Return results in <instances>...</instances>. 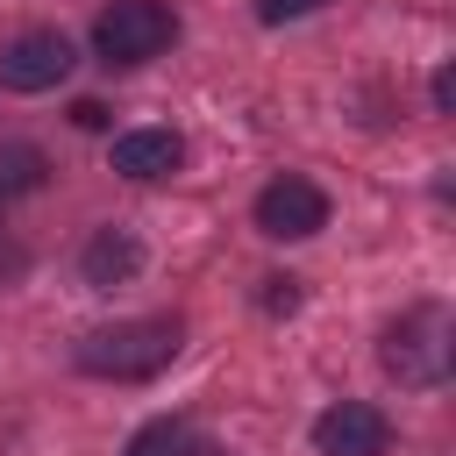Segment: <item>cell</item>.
Masks as SVG:
<instances>
[{
  "label": "cell",
  "instance_id": "cell-1",
  "mask_svg": "<svg viewBox=\"0 0 456 456\" xmlns=\"http://www.w3.org/2000/svg\"><path fill=\"white\" fill-rule=\"evenodd\" d=\"M171 356H178V321H171V314L114 321V328H93V335L78 342V370L114 378V385H128V378H157Z\"/></svg>",
  "mask_w": 456,
  "mask_h": 456
},
{
  "label": "cell",
  "instance_id": "cell-2",
  "mask_svg": "<svg viewBox=\"0 0 456 456\" xmlns=\"http://www.w3.org/2000/svg\"><path fill=\"white\" fill-rule=\"evenodd\" d=\"M178 43V14L164 0H114L93 21V57L100 64H150Z\"/></svg>",
  "mask_w": 456,
  "mask_h": 456
},
{
  "label": "cell",
  "instance_id": "cell-3",
  "mask_svg": "<svg viewBox=\"0 0 456 456\" xmlns=\"http://www.w3.org/2000/svg\"><path fill=\"white\" fill-rule=\"evenodd\" d=\"M385 370L413 392H435L449 378V314L442 306H413L385 328Z\"/></svg>",
  "mask_w": 456,
  "mask_h": 456
},
{
  "label": "cell",
  "instance_id": "cell-4",
  "mask_svg": "<svg viewBox=\"0 0 456 456\" xmlns=\"http://www.w3.org/2000/svg\"><path fill=\"white\" fill-rule=\"evenodd\" d=\"M71 43L57 36V28H21L7 50H0V86L7 93H50V86H64L71 78Z\"/></svg>",
  "mask_w": 456,
  "mask_h": 456
},
{
  "label": "cell",
  "instance_id": "cell-5",
  "mask_svg": "<svg viewBox=\"0 0 456 456\" xmlns=\"http://www.w3.org/2000/svg\"><path fill=\"white\" fill-rule=\"evenodd\" d=\"M256 228L264 235H278V242H306V235H321L328 228V192L314 185V178H271L264 192H256Z\"/></svg>",
  "mask_w": 456,
  "mask_h": 456
},
{
  "label": "cell",
  "instance_id": "cell-6",
  "mask_svg": "<svg viewBox=\"0 0 456 456\" xmlns=\"http://www.w3.org/2000/svg\"><path fill=\"white\" fill-rule=\"evenodd\" d=\"M314 449L321 456H385L392 449V420L378 406H363V399H342V406H328L314 420Z\"/></svg>",
  "mask_w": 456,
  "mask_h": 456
},
{
  "label": "cell",
  "instance_id": "cell-7",
  "mask_svg": "<svg viewBox=\"0 0 456 456\" xmlns=\"http://www.w3.org/2000/svg\"><path fill=\"white\" fill-rule=\"evenodd\" d=\"M135 271H142V242H135L128 228H93V235H86V249H78V278H86L93 292L128 285Z\"/></svg>",
  "mask_w": 456,
  "mask_h": 456
},
{
  "label": "cell",
  "instance_id": "cell-8",
  "mask_svg": "<svg viewBox=\"0 0 456 456\" xmlns=\"http://www.w3.org/2000/svg\"><path fill=\"white\" fill-rule=\"evenodd\" d=\"M185 164V135L178 128H128L114 135V171L121 178H171Z\"/></svg>",
  "mask_w": 456,
  "mask_h": 456
},
{
  "label": "cell",
  "instance_id": "cell-9",
  "mask_svg": "<svg viewBox=\"0 0 456 456\" xmlns=\"http://www.w3.org/2000/svg\"><path fill=\"white\" fill-rule=\"evenodd\" d=\"M43 178H50V157H43L36 142H0V200L43 192Z\"/></svg>",
  "mask_w": 456,
  "mask_h": 456
},
{
  "label": "cell",
  "instance_id": "cell-10",
  "mask_svg": "<svg viewBox=\"0 0 456 456\" xmlns=\"http://www.w3.org/2000/svg\"><path fill=\"white\" fill-rule=\"evenodd\" d=\"M121 456H192V428L171 420V413H164V420H142V428L128 435Z\"/></svg>",
  "mask_w": 456,
  "mask_h": 456
},
{
  "label": "cell",
  "instance_id": "cell-11",
  "mask_svg": "<svg viewBox=\"0 0 456 456\" xmlns=\"http://www.w3.org/2000/svg\"><path fill=\"white\" fill-rule=\"evenodd\" d=\"M292 306H299L292 278H264V314H292Z\"/></svg>",
  "mask_w": 456,
  "mask_h": 456
},
{
  "label": "cell",
  "instance_id": "cell-12",
  "mask_svg": "<svg viewBox=\"0 0 456 456\" xmlns=\"http://www.w3.org/2000/svg\"><path fill=\"white\" fill-rule=\"evenodd\" d=\"M321 0H256V14L264 21H292V14H314Z\"/></svg>",
  "mask_w": 456,
  "mask_h": 456
},
{
  "label": "cell",
  "instance_id": "cell-13",
  "mask_svg": "<svg viewBox=\"0 0 456 456\" xmlns=\"http://www.w3.org/2000/svg\"><path fill=\"white\" fill-rule=\"evenodd\" d=\"M428 100H435V114H449V107H456V71H449V64L435 71V86H428Z\"/></svg>",
  "mask_w": 456,
  "mask_h": 456
},
{
  "label": "cell",
  "instance_id": "cell-14",
  "mask_svg": "<svg viewBox=\"0 0 456 456\" xmlns=\"http://www.w3.org/2000/svg\"><path fill=\"white\" fill-rule=\"evenodd\" d=\"M71 121H78V128H107V107H100V100H78Z\"/></svg>",
  "mask_w": 456,
  "mask_h": 456
}]
</instances>
